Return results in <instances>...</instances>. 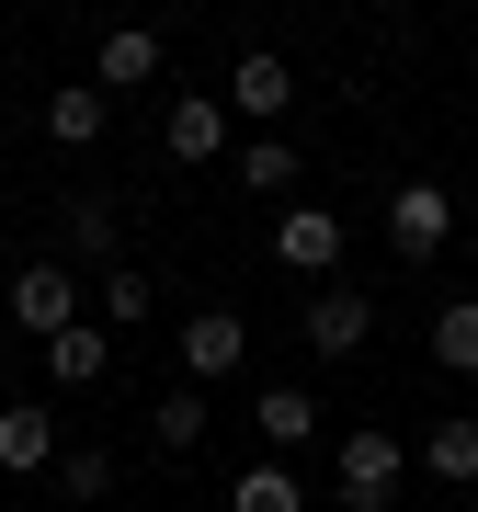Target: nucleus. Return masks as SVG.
I'll return each instance as SVG.
<instances>
[{"label":"nucleus","mask_w":478,"mask_h":512,"mask_svg":"<svg viewBox=\"0 0 478 512\" xmlns=\"http://www.w3.org/2000/svg\"><path fill=\"white\" fill-rule=\"evenodd\" d=\"M399 478H410V444L376 433V421L331 444V490H342V512H387V501H399Z\"/></svg>","instance_id":"1"},{"label":"nucleus","mask_w":478,"mask_h":512,"mask_svg":"<svg viewBox=\"0 0 478 512\" xmlns=\"http://www.w3.org/2000/svg\"><path fill=\"white\" fill-rule=\"evenodd\" d=\"M387 239H399V262H433L444 239H456V194L444 183H399L387 194Z\"/></svg>","instance_id":"2"},{"label":"nucleus","mask_w":478,"mask_h":512,"mask_svg":"<svg viewBox=\"0 0 478 512\" xmlns=\"http://www.w3.org/2000/svg\"><path fill=\"white\" fill-rule=\"evenodd\" d=\"M12 319L35 330V342L80 330V274H69V262H23V274H12Z\"/></svg>","instance_id":"3"},{"label":"nucleus","mask_w":478,"mask_h":512,"mask_svg":"<svg viewBox=\"0 0 478 512\" xmlns=\"http://www.w3.org/2000/svg\"><path fill=\"white\" fill-rule=\"evenodd\" d=\"M239 353H251L239 308H194V319H183V387H217V376H239Z\"/></svg>","instance_id":"4"},{"label":"nucleus","mask_w":478,"mask_h":512,"mask_svg":"<svg viewBox=\"0 0 478 512\" xmlns=\"http://www.w3.org/2000/svg\"><path fill=\"white\" fill-rule=\"evenodd\" d=\"M365 330H376V296H365V285H319V296H308V353L342 365V353H365Z\"/></svg>","instance_id":"5"},{"label":"nucleus","mask_w":478,"mask_h":512,"mask_svg":"<svg viewBox=\"0 0 478 512\" xmlns=\"http://www.w3.org/2000/svg\"><path fill=\"white\" fill-rule=\"evenodd\" d=\"M274 262H285V274H342V217H331V205H285Z\"/></svg>","instance_id":"6"},{"label":"nucleus","mask_w":478,"mask_h":512,"mask_svg":"<svg viewBox=\"0 0 478 512\" xmlns=\"http://www.w3.org/2000/svg\"><path fill=\"white\" fill-rule=\"evenodd\" d=\"M137 80H160V23H114L103 57H92V92H103V103L137 92Z\"/></svg>","instance_id":"7"},{"label":"nucleus","mask_w":478,"mask_h":512,"mask_svg":"<svg viewBox=\"0 0 478 512\" xmlns=\"http://www.w3.org/2000/svg\"><path fill=\"white\" fill-rule=\"evenodd\" d=\"M46 467H57V410L12 399L0 410V478H46Z\"/></svg>","instance_id":"8"},{"label":"nucleus","mask_w":478,"mask_h":512,"mask_svg":"<svg viewBox=\"0 0 478 512\" xmlns=\"http://www.w3.org/2000/svg\"><path fill=\"white\" fill-rule=\"evenodd\" d=\"M160 148H171L183 171H194V160H217V148H228V103H217V92H183V103L160 114Z\"/></svg>","instance_id":"9"},{"label":"nucleus","mask_w":478,"mask_h":512,"mask_svg":"<svg viewBox=\"0 0 478 512\" xmlns=\"http://www.w3.org/2000/svg\"><path fill=\"white\" fill-rule=\"evenodd\" d=\"M228 103L251 114V126H274V114L296 103V69H285L274 46H251V57H239V80H228Z\"/></svg>","instance_id":"10"},{"label":"nucleus","mask_w":478,"mask_h":512,"mask_svg":"<svg viewBox=\"0 0 478 512\" xmlns=\"http://www.w3.org/2000/svg\"><path fill=\"white\" fill-rule=\"evenodd\" d=\"M422 478L478 490V410H456V421H433V433H422Z\"/></svg>","instance_id":"11"},{"label":"nucleus","mask_w":478,"mask_h":512,"mask_svg":"<svg viewBox=\"0 0 478 512\" xmlns=\"http://www.w3.org/2000/svg\"><path fill=\"white\" fill-rule=\"evenodd\" d=\"M103 126H114V103L80 80V92H46V137L57 148H103Z\"/></svg>","instance_id":"12"},{"label":"nucleus","mask_w":478,"mask_h":512,"mask_svg":"<svg viewBox=\"0 0 478 512\" xmlns=\"http://www.w3.org/2000/svg\"><path fill=\"white\" fill-rule=\"evenodd\" d=\"M148 444L194 456V444H205V387H160V399H148Z\"/></svg>","instance_id":"13"},{"label":"nucleus","mask_w":478,"mask_h":512,"mask_svg":"<svg viewBox=\"0 0 478 512\" xmlns=\"http://www.w3.org/2000/svg\"><path fill=\"white\" fill-rule=\"evenodd\" d=\"M228 512H308V490H296V467H239V490H228Z\"/></svg>","instance_id":"14"},{"label":"nucleus","mask_w":478,"mask_h":512,"mask_svg":"<svg viewBox=\"0 0 478 512\" xmlns=\"http://www.w3.org/2000/svg\"><path fill=\"white\" fill-rule=\"evenodd\" d=\"M46 365H57V387H92V376L114 365V342H103L92 319H80V330H57V342H46Z\"/></svg>","instance_id":"15"},{"label":"nucleus","mask_w":478,"mask_h":512,"mask_svg":"<svg viewBox=\"0 0 478 512\" xmlns=\"http://www.w3.org/2000/svg\"><path fill=\"white\" fill-rule=\"evenodd\" d=\"M251 421H262V444H308L319 433V399H308V387H262Z\"/></svg>","instance_id":"16"},{"label":"nucleus","mask_w":478,"mask_h":512,"mask_svg":"<svg viewBox=\"0 0 478 512\" xmlns=\"http://www.w3.org/2000/svg\"><path fill=\"white\" fill-rule=\"evenodd\" d=\"M433 365L444 376H478V296H456V308L433 319Z\"/></svg>","instance_id":"17"},{"label":"nucleus","mask_w":478,"mask_h":512,"mask_svg":"<svg viewBox=\"0 0 478 512\" xmlns=\"http://www.w3.org/2000/svg\"><path fill=\"white\" fill-rule=\"evenodd\" d=\"M296 183V148L285 137H251V148H239V194H285Z\"/></svg>","instance_id":"18"},{"label":"nucleus","mask_w":478,"mask_h":512,"mask_svg":"<svg viewBox=\"0 0 478 512\" xmlns=\"http://www.w3.org/2000/svg\"><path fill=\"white\" fill-rule=\"evenodd\" d=\"M57 490H69V501H103L114 490V456H103V444H57Z\"/></svg>","instance_id":"19"},{"label":"nucleus","mask_w":478,"mask_h":512,"mask_svg":"<svg viewBox=\"0 0 478 512\" xmlns=\"http://www.w3.org/2000/svg\"><path fill=\"white\" fill-rule=\"evenodd\" d=\"M69 251L80 262H114V205H69Z\"/></svg>","instance_id":"20"},{"label":"nucleus","mask_w":478,"mask_h":512,"mask_svg":"<svg viewBox=\"0 0 478 512\" xmlns=\"http://www.w3.org/2000/svg\"><path fill=\"white\" fill-rule=\"evenodd\" d=\"M103 319L137 330V319H148V274H103Z\"/></svg>","instance_id":"21"}]
</instances>
